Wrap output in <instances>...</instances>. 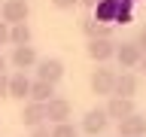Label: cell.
Segmentation results:
<instances>
[{"mask_svg":"<svg viewBox=\"0 0 146 137\" xmlns=\"http://www.w3.org/2000/svg\"><path fill=\"white\" fill-rule=\"evenodd\" d=\"M34 67H36V79L49 82V85H58L61 76H64V61L61 58H40Z\"/></svg>","mask_w":146,"mask_h":137,"instance_id":"obj_2","label":"cell"},{"mask_svg":"<svg viewBox=\"0 0 146 137\" xmlns=\"http://www.w3.org/2000/svg\"><path fill=\"white\" fill-rule=\"evenodd\" d=\"M134 43H137V46H140V52H143V55H146V27H143V31H140V37H137Z\"/></svg>","mask_w":146,"mask_h":137,"instance_id":"obj_20","label":"cell"},{"mask_svg":"<svg viewBox=\"0 0 146 137\" xmlns=\"http://www.w3.org/2000/svg\"><path fill=\"white\" fill-rule=\"evenodd\" d=\"M3 43H9V25L6 21H0V46Z\"/></svg>","mask_w":146,"mask_h":137,"instance_id":"obj_19","label":"cell"},{"mask_svg":"<svg viewBox=\"0 0 146 137\" xmlns=\"http://www.w3.org/2000/svg\"><path fill=\"white\" fill-rule=\"evenodd\" d=\"M3 73H6V58L0 55V76H3Z\"/></svg>","mask_w":146,"mask_h":137,"instance_id":"obj_23","label":"cell"},{"mask_svg":"<svg viewBox=\"0 0 146 137\" xmlns=\"http://www.w3.org/2000/svg\"><path fill=\"white\" fill-rule=\"evenodd\" d=\"M9 61L15 64L18 70L25 73V70H31L40 58H36V49L34 46H12V55H9Z\"/></svg>","mask_w":146,"mask_h":137,"instance_id":"obj_9","label":"cell"},{"mask_svg":"<svg viewBox=\"0 0 146 137\" xmlns=\"http://www.w3.org/2000/svg\"><path fill=\"white\" fill-rule=\"evenodd\" d=\"M43 110H46V119L55 122V125L70 122V113H73V107H70V100H67V98H52L49 104H43Z\"/></svg>","mask_w":146,"mask_h":137,"instance_id":"obj_3","label":"cell"},{"mask_svg":"<svg viewBox=\"0 0 146 137\" xmlns=\"http://www.w3.org/2000/svg\"><path fill=\"white\" fill-rule=\"evenodd\" d=\"M104 110H107V116L116 119V122H119V119H125V116H131V113H137V110H134V100H128V98H110V104Z\"/></svg>","mask_w":146,"mask_h":137,"instance_id":"obj_12","label":"cell"},{"mask_svg":"<svg viewBox=\"0 0 146 137\" xmlns=\"http://www.w3.org/2000/svg\"><path fill=\"white\" fill-rule=\"evenodd\" d=\"M49 134H52V137H76V128H73L70 122H61V125H55Z\"/></svg>","mask_w":146,"mask_h":137,"instance_id":"obj_17","label":"cell"},{"mask_svg":"<svg viewBox=\"0 0 146 137\" xmlns=\"http://www.w3.org/2000/svg\"><path fill=\"white\" fill-rule=\"evenodd\" d=\"M116 58H119V64L122 67H140V58H143V52H140V46L137 43H122V46H116Z\"/></svg>","mask_w":146,"mask_h":137,"instance_id":"obj_10","label":"cell"},{"mask_svg":"<svg viewBox=\"0 0 146 137\" xmlns=\"http://www.w3.org/2000/svg\"><path fill=\"white\" fill-rule=\"evenodd\" d=\"M27 98L34 100V104H49V100L55 98V85H49V82H43V79H34Z\"/></svg>","mask_w":146,"mask_h":137,"instance_id":"obj_14","label":"cell"},{"mask_svg":"<svg viewBox=\"0 0 146 137\" xmlns=\"http://www.w3.org/2000/svg\"><path fill=\"white\" fill-rule=\"evenodd\" d=\"M85 52H88V58H91V61L104 64V61H110V58L116 55V43H113L110 37H107V40H88Z\"/></svg>","mask_w":146,"mask_h":137,"instance_id":"obj_7","label":"cell"},{"mask_svg":"<svg viewBox=\"0 0 146 137\" xmlns=\"http://www.w3.org/2000/svg\"><path fill=\"white\" fill-rule=\"evenodd\" d=\"M21 122H25L27 128H40V125L46 122V110H43V104H34V100H27L25 110H21Z\"/></svg>","mask_w":146,"mask_h":137,"instance_id":"obj_13","label":"cell"},{"mask_svg":"<svg viewBox=\"0 0 146 137\" xmlns=\"http://www.w3.org/2000/svg\"><path fill=\"white\" fill-rule=\"evenodd\" d=\"M76 3H79V0H52V6H55V9H73Z\"/></svg>","mask_w":146,"mask_h":137,"instance_id":"obj_18","label":"cell"},{"mask_svg":"<svg viewBox=\"0 0 146 137\" xmlns=\"http://www.w3.org/2000/svg\"><path fill=\"white\" fill-rule=\"evenodd\" d=\"M119 134L122 137H146V116L131 113V116L119 119Z\"/></svg>","mask_w":146,"mask_h":137,"instance_id":"obj_8","label":"cell"},{"mask_svg":"<svg viewBox=\"0 0 146 137\" xmlns=\"http://www.w3.org/2000/svg\"><path fill=\"white\" fill-rule=\"evenodd\" d=\"M79 3H85V6H98V0H79Z\"/></svg>","mask_w":146,"mask_h":137,"instance_id":"obj_24","label":"cell"},{"mask_svg":"<svg viewBox=\"0 0 146 137\" xmlns=\"http://www.w3.org/2000/svg\"><path fill=\"white\" fill-rule=\"evenodd\" d=\"M91 91L94 94H113V82H116V70H110L100 64L98 70H91Z\"/></svg>","mask_w":146,"mask_h":137,"instance_id":"obj_4","label":"cell"},{"mask_svg":"<svg viewBox=\"0 0 146 137\" xmlns=\"http://www.w3.org/2000/svg\"><path fill=\"white\" fill-rule=\"evenodd\" d=\"M9 43L12 46H31V27H27V21L9 27Z\"/></svg>","mask_w":146,"mask_h":137,"instance_id":"obj_15","label":"cell"},{"mask_svg":"<svg viewBox=\"0 0 146 137\" xmlns=\"http://www.w3.org/2000/svg\"><path fill=\"white\" fill-rule=\"evenodd\" d=\"M27 15H31L27 0H3V3H0V21H6L9 27L12 25H25Z\"/></svg>","mask_w":146,"mask_h":137,"instance_id":"obj_1","label":"cell"},{"mask_svg":"<svg viewBox=\"0 0 146 137\" xmlns=\"http://www.w3.org/2000/svg\"><path fill=\"white\" fill-rule=\"evenodd\" d=\"M27 91H31V79L27 73H12L6 82V98H15V100H25Z\"/></svg>","mask_w":146,"mask_h":137,"instance_id":"obj_11","label":"cell"},{"mask_svg":"<svg viewBox=\"0 0 146 137\" xmlns=\"http://www.w3.org/2000/svg\"><path fill=\"white\" fill-rule=\"evenodd\" d=\"M140 67H143V73H146V55H143V58H140Z\"/></svg>","mask_w":146,"mask_h":137,"instance_id":"obj_25","label":"cell"},{"mask_svg":"<svg viewBox=\"0 0 146 137\" xmlns=\"http://www.w3.org/2000/svg\"><path fill=\"white\" fill-rule=\"evenodd\" d=\"M31 137H52V134H49V128H46V125H40V128H34V134H31Z\"/></svg>","mask_w":146,"mask_h":137,"instance_id":"obj_21","label":"cell"},{"mask_svg":"<svg viewBox=\"0 0 146 137\" xmlns=\"http://www.w3.org/2000/svg\"><path fill=\"white\" fill-rule=\"evenodd\" d=\"M107 125H110V116H107V110H100V107H94V110H88L85 113V119H82V131L85 134H100V131H107Z\"/></svg>","mask_w":146,"mask_h":137,"instance_id":"obj_6","label":"cell"},{"mask_svg":"<svg viewBox=\"0 0 146 137\" xmlns=\"http://www.w3.org/2000/svg\"><path fill=\"white\" fill-rule=\"evenodd\" d=\"M6 82H9V76L3 73V76H0V98H6Z\"/></svg>","mask_w":146,"mask_h":137,"instance_id":"obj_22","label":"cell"},{"mask_svg":"<svg viewBox=\"0 0 146 137\" xmlns=\"http://www.w3.org/2000/svg\"><path fill=\"white\" fill-rule=\"evenodd\" d=\"M82 31L88 34V40H107V37H110V27L98 25L94 18H82Z\"/></svg>","mask_w":146,"mask_h":137,"instance_id":"obj_16","label":"cell"},{"mask_svg":"<svg viewBox=\"0 0 146 137\" xmlns=\"http://www.w3.org/2000/svg\"><path fill=\"white\" fill-rule=\"evenodd\" d=\"M134 94H137V76L128 73V70L116 73V82H113V94H110V98H128V100H134Z\"/></svg>","mask_w":146,"mask_h":137,"instance_id":"obj_5","label":"cell"}]
</instances>
